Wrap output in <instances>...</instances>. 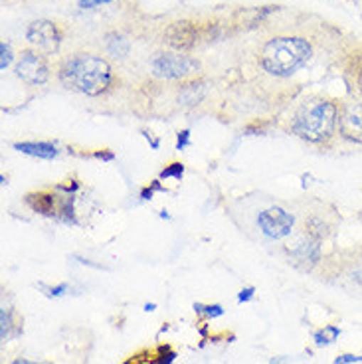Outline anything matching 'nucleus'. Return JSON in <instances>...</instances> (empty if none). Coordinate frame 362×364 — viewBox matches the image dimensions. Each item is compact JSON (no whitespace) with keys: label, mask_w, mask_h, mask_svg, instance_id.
Returning <instances> with one entry per match:
<instances>
[{"label":"nucleus","mask_w":362,"mask_h":364,"mask_svg":"<svg viewBox=\"0 0 362 364\" xmlns=\"http://www.w3.org/2000/svg\"><path fill=\"white\" fill-rule=\"evenodd\" d=\"M60 80L68 90L95 97L111 87L113 72L100 55L73 54L60 68Z\"/></svg>","instance_id":"f257e3e1"},{"label":"nucleus","mask_w":362,"mask_h":364,"mask_svg":"<svg viewBox=\"0 0 362 364\" xmlns=\"http://www.w3.org/2000/svg\"><path fill=\"white\" fill-rule=\"evenodd\" d=\"M339 127V105L323 97H311L291 123V131L309 143H326Z\"/></svg>","instance_id":"f03ea898"},{"label":"nucleus","mask_w":362,"mask_h":364,"mask_svg":"<svg viewBox=\"0 0 362 364\" xmlns=\"http://www.w3.org/2000/svg\"><path fill=\"white\" fill-rule=\"evenodd\" d=\"M311 46L303 38L283 36L270 40L262 50V65L272 75H291L307 64Z\"/></svg>","instance_id":"7ed1b4c3"},{"label":"nucleus","mask_w":362,"mask_h":364,"mask_svg":"<svg viewBox=\"0 0 362 364\" xmlns=\"http://www.w3.org/2000/svg\"><path fill=\"white\" fill-rule=\"evenodd\" d=\"M198 70V62L188 55L161 54L153 60V73L166 80H179Z\"/></svg>","instance_id":"20e7f679"},{"label":"nucleus","mask_w":362,"mask_h":364,"mask_svg":"<svg viewBox=\"0 0 362 364\" xmlns=\"http://www.w3.org/2000/svg\"><path fill=\"white\" fill-rule=\"evenodd\" d=\"M339 133L346 141L362 145V101H346L339 107Z\"/></svg>","instance_id":"39448f33"},{"label":"nucleus","mask_w":362,"mask_h":364,"mask_svg":"<svg viewBox=\"0 0 362 364\" xmlns=\"http://www.w3.org/2000/svg\"><path fill=\"white\" fill-rule=\"evenodd\" d=\"M28 40L34 48H38V52H44V54H54L60 48V32L50 20H38L34 24H30Z\"/></svg>","instance_id":"423d86ee"},{"label":"nucleus","mask_w":362,"mask_h":364,"mask_svg":"<svg viewBox=\"0 0 362 364\" xmlns=\"http://www.w3.org/2000/svg\"><path fill=\"white\" fill-rule=\"evenodd\" d=\"M16 73L30 85H42L48 80V64L38 52H24L16 64Z\"/></svg>","instance_id":"0eeeda50"},{"label":"nucleus","mask_w":362,"mask_h":364,"mask_svg":"<svg viewBox=\"0 0 362 364\" xmlns=\"http://www.w3.org/2000/svg\"><path fill=\"white\" fill-rule=\"evenodd\" d=\"M257 224H260V228H262V232L265 236L280 240V237H285L291 232V228H293V216L287 214L285 210L270 208L260 214Z\"/></svg>","instance_id":"6e6552de"},{"label":"nucleus","mask_w":362,"mask_h":364,"mask_svg":"<svg viewBox=\"0 0 362 364\" xmlns=\"http://www.w3.org/2000/svg\"><path fill=\"white\" fill-rule=\"evenodd\" d=\"M26 202L30 204V208L38 214L52 216L55 212V196L50 192H32L26 196Z\"/></svg>","instance_id":"1a4fd4ad"},{"label":"nucleus","mask_w":362,"mask_h":364,"mask_svg":"<svg viewBox=\"0 0 362 364\" xmlns=\"http://www.w3.org/2000/svg\"><path fill=\"white\" fill-rule=\"evenodd\" d=\"M14 149L24 153V155L38 156V159H54V156H58V149L54 145H50V143H16Z\"/></svg>","instance_id":"9d476101"},{"label":"nucleus","mask_w":362,"mask_h":364,"mask_svg":"<svg viewBox=\"0 0 362 364\" xmlns=\"http://www.w3.org/2000/svg\"><path fill=\"white\" fill-rule=\"evenodd\" d=\"M339 327H335V325H329V327H325L323 331H319L317 335H315V343H317L319 346L323 345H331L333 341H336V337H339Z\"/></svg>","instance_id":"9b49d317"},{"label":"nucleus","mask_w":362,"mask_h":364,"mask_svg":"<svg viewBox=\"0 0 362 364\" xmlns=\"http://www.w3.org/2000/svg\"><path fill=\"white\" fill-rule=\"evenodd\" d=\"M12 315H14L12 309H6V307L2 309V341L4 343L14 337V333H12V327H14L12 325Z\"/></svg>","instance_id":"f8f14e48"},{"label":"nucleus","mask_w":362,"mask_h":364,"mask_svg":"<svg viewBox=\"0 0 362 364\" xmlns=\"http://www.w3.org/2000/svg\"><path fill=\"white\" fill-rule=\"evenodd\" d=\"M194 309H196V313H198L200 317H208V318L220 317V315L224 313V309H222L220 305H200V303H196V305H194Z\"/></svg>","instance_id":"ddd939ff"},{"label":"nucleus","mask_w":362,"mask_h":364,"mask_svg":"<svg viewBox=\"0 0 362 364\" xmlns=\"http://www.w3.org/2000/svg\"><path fill=\"white\" fill-rule=\"evenodd\" d=\"M182 173H184V166H182L181 163H174L171 164L169 168H164L163 173H161V178H171V176H174V178H181Z\"/></svg>","instance_id":"4468645a"},{"label":"nucleus","mask_w":362,"mask_h":364,"mask_svg":"<svg viewBox=\"0 0 362 364\" xmlns=\"http://www.w3.org/2000/svg\"><path fill=\"white\" fill-rule=\"evenodd\" d=\"M0 50H2V60H0V68H2V70H6L10 62H12V50H10V46L6 44V42H2Z\"/></svg>","instance_id":"2eb2a0df"},{"label":"nucleus","mask_w":362,"mask_h":364,"mask_svg":"<svg viewBox=\"0 0 362 364\" xmlns=\"http://www.w3.org/2000/svg\"><path fill=\"white\" fill-rule=\"evenodd\" d=\"M111 0H80V9L90 10L95 9V6H101V4H107Z\"/></svg>","instance_id":"dca6fc26"},{"label":"nucleus","mask_w":362,"mask_h":364,"mask_svg":"<svg viewBox=\"0 0 362 364\" xmlns=\"http://www.w3.org/2000/svg\"><path fill=\"white\" fill-rule=\"evenodd\" d=\"M351 363H362V356L343 355V356H339V358L335 360V364H351Z\"/></svg>","instance_id":"f3484780"},{"label":"nucleus","mask_w":362,"mask_h":364,"mask_svg":"<svg viewBox=\"0 0 362 364\" xmlns=\"http://www.w3.org/2000/svg\"><path fill=\"white\" fill-rule=\"evenodd\" d=\"M252 297H254V289H252V287H247V289H244V291L240 293L238 301H240V303H245V301H250Z\"/></svg>","instance_id":"a211bd4d"},{"label":"nucleus","mask_w":362,"mask_h":364,"mask_svg":"<svg viewBox=\"0 0 362 364\" xmlns=\"http://www.w3.org/2000/svg\"><path fill=\"white\" fill-rule=\"evenodd\" d=\"M188 131H182L181 135H179V149H184V146L188 145Z\"/></svg>","instance_id":"6ab92c4d"},{"label":"nucleus","mask_w":362,"mask_h":364,"mask_svg":"<svg viewBox=\"0 0 362 364\" xmlns=\"http://www.w3.org/2000/svg\"><path fill=\"white\" fill-rule=\"evenodd\" d=\"M65 289H68V285H65V283H62V285H58V287H54V289H52V295H55V297H58V295H62Z\"/></svg>","instance_id":"aec40b11"},{"label":"nucleus","mask_w":362,"mask_h":364,"mask_svg":"<svg viewBox=\"0 0 362 364\" xmlns=\"http://www.w3.org/2000/svg\"><path fill=\"white\" fill-rule=\"evenodd\" d=\"M14 364H48V363H32V360H26V358H18V360H14Z\"/></svg>","instance_id":"412c9836"},{"label":"nucleus","mask_w":362,"mask_h":364,"mask_svg":"<svg viewBox=\"0 0 362 364\" xmlns=\"http://www.w3.org/2000/svg\"><path fill=\"white\" fill-rule=\"evenodd\" d=\"M272 364H283V363H272Z\"/></svg>","instance_id":"4be33fe9"}]
</instances>
